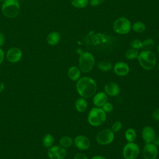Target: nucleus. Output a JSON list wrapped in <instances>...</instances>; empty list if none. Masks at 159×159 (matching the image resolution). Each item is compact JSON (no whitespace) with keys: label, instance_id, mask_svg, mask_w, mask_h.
I'll return each instance as SVG.
<instances>
[{"label":"nucleus","instance_id":"4c0bfd02","mask_svg":"<svg viewBox=\"0 0 159 159\" xmlns=\"http://www.w3.org/2000/svg\"><path fill=\"white\" fill-rule=\"evenodd\" d=\"M5 88V86L4 84L2 82H0V93H1L2 91H4Z\"/></svg>","mask_w":159,"mask_h":159},{"label":"nucleus","instance_id":"79ce46f5","mask_svg":"<svg viewBox=\"0 0 159 159\" xmlns=\"http://www.w3.org/2000/svg\"><path fill=\"white\" fill-rule=\"evenodd\" d=\"M158 159H159V158H158Z\"/></svg>","mask_w":159,"mask_h":159},{"label":"nucleus","instance_id":"bb28decb","mask_svg":"<svg viewBox=\"0 0 159 159\" xmlns=\"http://www.w3.org/2000/svg\"><path fill=\"white\" fill-rule=\"evenodd\" d=\"M143 47L142 48H144L145 50H150V49L152 48L155 45V42L152 39L148 38L146 39L145 40L142 42Z\"/></svg>","mask_w":159,"mask_h":159},{"label":"nucleus","instance_id":"f03ea898","mask_svg":"<svg viewBox=\"0 0 159 159\" xmlns=\"http://www.w3.org/2000/svg\"><path fill=\"white\" fill-rule=\"evenodd\" d=\"M137 59L140 66L144 70H151L156 65V55L150 50H144L142 51L139 53Z\"/></svg>","mask_w":159,"mask_h":159},{"label":"nucleus","instance_id":"ea45409f","mask_svg":"<svg viewBox=\"0 0 159 159\" xmlns=\"http://www.w3.org/2000/svg\"><path fill=\"white\" fill-rule=\"evenodd\" d=\"M158 71H159V63L158 64Z\"/></svg>","mask_w":159,"mask_h":159},{"label":"nucleus","instance_id":"7c9ffc66","mask_svg":"<svg viewBox=\"0 0 159 159\" xmlns=\"http://www.w3.org/2000/svg\"><path fill=\"white\" fill-rule=\"evenodd\" d=\"M152 118L155 120H159V108L155 109L152 114Z\"/></svg>","mask_w":159,"mask_h":159},{"label":"nucleus","instance_id":"20e7f679","mask_svg":"<svg viewBox=\"0 0 159 159\" xmlns=\"http://www.w3.org/2000/svg\"><path fill=\"white\" fill-rule=\"evenodd\" d=\"M95 65L94 55L89 52H81L79 57V68L84 73H89Z\"/></svg>","mask_w":159,"mask_h":159},{"label":"nucleus","instance_id":"c85d7f7f","mask_svg":"<svg viewBox=\"0 0 159 159\" xmlns=\"http://www.w3.org/2000/svg\"><path fill=\"white\" fill-rule=\"evenodd\" d=\"M101 108L104 110V111L106 113H109L111 112H112L114 109V106L112 103L109 102H106L102 107Z\"/></svg>","mask_w":159,"mask_h":159},{"label":"nucleus","instance_id":"aec40b11","mask_svg":"<svg viewBox=\"0 0 159 159\" xmlns=\"http://www.w3.org/2000/svg\"><path fill=\"white\" fill-rule=\"evenodd\" d=\"M124 137L128 142H134L137 139V132L134 129L129 128L125 130Z\"/></svg>","mask_w":159,"mask_h":159},{"label":"nucleus","instance_id":"2f4dec72","mask_svg":"<svg viewBox=\"0 0 159 159\" xmlns=\"http://www.w3.org/2000/svg\"><path fill=\"white\" fill-rule=\"evenodd\" d=\"M74 159H88V158L85 154L83 153H77L75 155Z\"/></svg>","mask_w":159,"mask_h":159},{"label":"nucleus","instance_id":"4468645a","mask_svg":"<svg viewBox=\"0 0 159 159\" xmlns=\"http://www.w3.org/2000/svg\"><path fill=\"white\" fill-rule=\"evenodd\" d=\"M113 70L116 75L119 76H124L129 74L130 68L127 63L124 61H118L113 66Z\"/></svg>","mask_w":159,"mask_h":159},{"label":"nucleus","instance_id":"9b49d317","mask_svg":"<svg viewBox=\"0 0 159 159\" xmlns=\"http://www.w3.org/2000/svg\"><path fill=\"white\" fill-rule=\"evenodd\" d=\"M6 57L8 61L12 63H15L21 60L22 52L18 47H11L7 50Z\"/></svg>","mask_w":159,"mask_h":159},{"label":"nucleus","instance_id":"393cba45","mask_svg":"<svg viewBox=\"0 0 159 159\" xmlns=\"http://www.w3.org/2000/svg\"><path fill=\"white\" fill-rule=\"evenodd\" d=\"M139 52H138V50H136V49H134V48H130L129 50H127L126 52H125V57L128 59V60H134L135 58H137L138 57V55H139Z\"/></svg>","mask_w":159,"mask_h":159},{"label":"nucleus","instance_id":"a878e982","mask_svg":"<svg viewBox=\"0 0 159 159\" xmlns=\"http://www.w3.org/2000/svg\"><path fill=\"white\" fill-rule=\"evenodd\" d=\"M89 3V0H71V4L76 8H84Z\"/></svg>","mask_w":159,"mask_h":159},{"label":"nucleus","instance_id":"2eb2a0df","mask_svg":"<svg viewBox=\"0 0 159 159\" xmlns=\"http://www.w3.org/2000/svg\"><path fill=\"white\" fill-rule=\"evenodd\" d=\"M104 92L111 97H114L117 96L120 93V87L115 82L110 81L107 83L104 86Z\"/></svg>","mask_w":159,"mask_h":159},{"label":"nucleus","instance_id":"f8f14e48","mask_svg":"<svg viewBox=\"0 0 159 159\" xmlns=\"http://www.w3.org/2000/svg\"><path fill=\"white\" fill-rule=\"evenodd\" d=\"M75 147L80 150H86L91 146L89 139L83 135H77L73 140Z\"/></svg>","mask_w":159,"mask_h":159},{"label":"nucleus","instance_id":"0eeeda50","mask_svg":"<svg viewBox=\"0 0 159 159\" xmlns=\"http://www.w3.org/2000/svg\"><path fill=\"white\" fill-rule=\"evenodd\" d=\"M139 146L134 142H127L122 150V155L124 159H136L140 154Z\"/></svg>","mask_w":159,"mask_h":159},{"label":"nucleus","instance_id":"5701e85b","mask_svg":"<svg viewBox=\"0 0 159 159\" xmlns=\"http://www.w3.org/2000/svg\"><path fill=\"white\" fill-rule=\"evenodd\" d=\"M132 29L136 33H142L145 30L146 26L143 22L137 21L132 24Z\"/></svg>","mask_w":159,"mask_h":159},{"label":"nucleus","instance_id":"e433bc0d","mask_svg":"<svg viewBox=\"0 0 159 159\" xmlns=\"http://www.w3.org/2000/svg\"><path fill=\"white\" fill-rule=\"evenodd\" d=\"M91 159H107V158L101 155H95Z\"/></svg>","mask_w":159,"mask_h":159},{"label":"nucleus","instance_id":"9d476101","mask_svg":"<svg viewBox=\"0 0 159 159\" xmlns=\"http://www.w3.org/2000/svg\"><path fill=\"white\" fill-rule=\"evenodd\" d=\"M47 155L50 159H64L66 156V148L60 145H53L49 148Z\"/></svg>","mask_w":159,"mask_h":159},{"label":"nucleus","instance_id":"58836bf2","mask_svg":"<svg viewBox=\"0 0 159 159\" xmlns=\"http://www.w3.org/2000/svg\"><path fill=\"white\" fill-rule=\"evenodd\" d=\"M157 52H158V53L159 54V43H158V45L157 46Z\"/></svg>","mask_w":159,"mask_h":159},{"label":"nucleus","instance_id":"39448f33","mask_svg":"<svg viewBox=\"0 0 159 159\" xmlns=\"http://www.w3.org/2000/svg\"><path fill=\"white\" fill-rule=\"evenodd\" d=\"M1 10L6 17L14 18L19 15L20 6L17 0H5L2 2Z\"/></svg>","mask_w":159,"mask_h":159},{"label":"nucleus","instance_id":"dca6fc26","mask_svg":"<svg viewBox=\"0 0 159 159\" xmlns=\"http://www.w3.org/2000/svg\"><path fill=\"white\" fill-rule=\"evenodd\" d=\"M93 102L96 107H101L107 102V95L102 91L95 93L93 98Z\"/></svg>","mask_w":159,"mask_h":159},{"label":"nucleus","instance_id":"4be33fe9","mask_svg":"<svg viewBox=\"0 0 159 159\" xmlns=\"http://www.w3.org/2000/svg\"><path fill=\"white\" fill-rule=\"evenodd\" d=\"M54 137L50 134H47L43 137L42 144L44 147L47 148H50L53 146L54 143Z\"/></svg>","mask_w":159,"mask_h":159},{"label":"nucleus","instance_id":"ddd939ff","mask_svg":"<svg viewBox=\"0 0 159 159\" xmlns=\"http://www.w3.org/2000/svg\"><path fill=\"white\" fill-rule=\"evenodd\" d=\"M141 135L145 143H152L156 136V132L152 126L147 125L143 128Z\"/></svg>","mask_w":159,"mask_h":159},{"label":"nucleus","instance_id":"b1692460","mask_svg":"<svg viewBox=\"0 0 159 159\" xmlns=\"http://www.w3.org/2000/svg\"><path fill=\"white\" fill-rule=\"evenodd\" d=\"M98 67L101 71L106 72V71H110L112 69V64L111 62H109L108 61L103 60V61H101L98 63Z\"/></svg>","mask_w":159,"mask_h":159},{"label":"nucleus","instance_id":"a211bd4d","mask_svg":"<svg viewBox=\"0 0 159 159\" xmlns=\"http://www.w3.org/2000/svg\"><path fill=\"white\" fill-rule=\"evenodd\" d=\"M81 70L76 66H71L68 70V76L72 81H78L81 77Z\"/></svg>","mask_w":159,"mask_h":159},{"label":"nucleus","instance_id":"f3484780","mask_svg":"<svg viewBox=\"0 0 159 159\" xmlns=\"http://www.w3.org/2000/svg\"><path fill=\"white\" fill-rule=\"evenodd\" d=\"M61 39V35L59 32L54 31L49 33L47 37V42L48 45L54 46L57 45Z\"/></svg>","mask_w":159,"mask_h":159},{"label":"nucleus","instance_id":"1a4fd4ad","mask_svg":"<svg viewBox=\"0 0 159 159\" xmlns=\"http://www.w3.org/2000/svg\"><path fill=\"white\" fill-rule=\"evenodd\" d=\"M158 154V149L153 143H145L142 150L143 159H157Z\"/></svg>","mask_w":159,"mask_h":159},{"label":"nucleus","instance_id":"c9c22d12","mask_svg":"<svg viewBox=\"0 0 159 159\" xmlns=\"http://www.w3.org/2000/svg\"><path fill=\"white\" fill-rule=\"evenodd\" d=\"M152 143H153L157 146H159V134L156 135V136L155 137V139H154V140L153 141Z\"/></svg>","mask_w":159,"mask_h":159},{"label":"nucleus","instance_id":"f704fd0d","mask_svg":"<svg viewBox=\"0 0 159 159\" xmlns=\"http://www.w3.org/2000/svg\"><path fill=\"white\" fill-rule=\"evenodd\" d=\"M4 59V52L2 50V49L0 48V65L2 63Z\"/></svg>","mask_w":159,"mask_h":159},{"label":"nucleus","instance_id":"473e14b6","mask_svg":"<svg viewBox=\"0 0 159 159\" xmlns=\"http://www.w3.org/2000/svg\"><path fill=\"white\" fill-rule=\"evenodd\" d=\"M104 0H90L89 3L92 6H97L101 4Z\"/></svg>","mask_w":159,"mask_h":159},{"label":"nucleus","instance_id":"cd10ccee","mask_svg":"<svg viewBox=\"0 0 159 159\" xmlns=\"http://www.w3.org/2000/svg\"><path fill=\"white\" fill-rule=\"evenodd\" d=\"M131 48L136 49V50H139L140 48H142L143 47V44H142V42L139 40V39H134L133 40L130 44Z\"/></svg>","mask_w":159,"mask_h":159},{"label":"nucleus","instance_id":"a19ab883","mask_svg":"<svg viewBox=\"0 0 159 159\" xmlns=\"http://www.w3.org/2000/svg\"><path fill=\"white\" fill-rule=\"evenodd\" d=\"M5 0H0V2H3V1H4Z\"/></svg>","mask_w":159,"mask_h":159},{"label":"nucleus","instance_id":"412c9836","mask_svg":"<svg viewBox=\"0 0 159 159\" xmlns=\"http://www.w3.org/2000/svg\"><path fill=\"white\" fill-rule=\"evenodd\" d=\"M73 143V139L66 135L61 137L59 140L60 145L65 148H68L70 147L72 145Z\"/></svg>","mask_w":159,"mask_h":159},{"label":"nucleus","instance_id":"c756f323","mask_svg":"<svg viewBox=\"0 0 159 159\" xmlns=\"http://www.w3.org/2000/svg\"><path fill=\"white\" fill-rule=\"evenodd\" d=\"M122 124L121 122L116 121L112 124L111 129L115 133V132H119L122 129Z\"/></svg>","mask_w":159,"mask_h":159},{"label":"nucleus","instance_id":"423d86ee","mask_svg":"<svg viewBox=\"0 0 159 159\" xmlns=\"http://www.w3.org/2000/svg\"><path fill=\"white\" fill-rule=\"evenodd\" d=\"M112 28L116 34L124 35L128 34L130 31L132 25L128 19L124 17H120L115 20L112 25Z\"/></svg>","mask_w":159,"mask_h":159},{"label":"nucleus","instance_id":"6e6552de","mask_svg":"<svg viewBox=\"0 0 159 159\" xmlns=\"http://www.w3.org/2000/svg\"><path fill=\"white\" fill-rule=\"evenodd\" d=\"M114 139V132L111 129H103L98 132L96 137L97 142L101 145L111 143Z\"/></svg>","mask_w":159,"mask_h":159},{"label":"nucleus","instance_id":"7ed1b4c3","mask_svg":"<svg viewBox=\"0 0 159 159\" xmlns=\"http://www.w3.org/2000/svg\"><path fill=\"white\" fill-rule=\"evenodd\" d=\"M107 119L106 113L101 107H94L89 112L87 120L93 127H98L103 124Z\"/></svg>","mask_w":159,"mask_h":159},{"label":"nucleus","instance_id":"6ab92c4d","mask_svg":"<svg viewBox=\"0 0 159 159\" xmlns=\"http://www.w3.org/2000/svg\"><path fill=\"white\" fill-rule=\"evenodd\" d=\"M75 107L78 112H84L88 108V102L85 98H80L75 101Z\"/></svg>","mask_w":159,"mask_h":159},{"label":"nucleus","instance_id":"72a5a7b5","mask_svg":"<svg viewBox=\"0 0 159 159\" xmlns=\"http://www.w3.org/2000/svg\"><path fill=\"white\" fill-rule=\"evenodd\" d=\"M5 40H6V38H5L4 34L2 32H0V47L3 46V45L5 43Z\"/></svg>","mask_w":159,"mask_h":159},{"label":"nucleus","instance_id":"f257e3e1","mask_svg":"<svg viewBox=\"0 0 159 159\" xmlns=\"http://www.w3.org/2000/svg\"><path fill=\"white\" fill-rule=\"evenodd\" d=\"M76 88L78 94L85 99L94 96L97 91V83L89 76L80 78L76 82Z\"/></svg>","mask_w":159,"mask_h":159}]
</instances>
